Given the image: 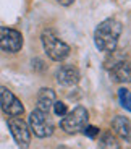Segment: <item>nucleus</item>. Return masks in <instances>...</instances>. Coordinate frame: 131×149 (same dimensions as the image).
<instances>
[{"label": "nucleus", "mask_w": 131, "mask_h": 149, "mask_svg": "<svg viewBox=\"0 0 131 149\" xmlns=\"http://www.w3.org/2000/svg\"><path fill=\"white\" fill-rule=\"evenodd\" d=\"M121 23L115 18H107L101 23L94 33L96 47L102 52H113L118 45V37L121 34Z\"/></svg>", "instance_id": "1"}, {"label": "nucleus", "mask_w": 131, "mask_h": 149, "mask_svg": "<svg viewBox=\"0 0 131 149\" xmlns=\"http://www.w3.org/2000/svg\"><path fill=\"white\" fill-rule=\"evenodd\" d=\"M42 45H44L45 54L52 58L53 62H62L70 55V45L55 34V31L45 29L42 33Z\"/></svg>", "instance_id": "2"}, {"label": "nucleus", "mask_w": 131, "mask_h": 149, "mask_svg": "<svg viewBox=\"0 0 131 149\" xmlns=\"http://www.w3.org/2000/svg\"><path fill=\"white\" fill-rule=\"evenodd\" d=\"M87 120H89L87 110L82 105H78V107H75L71 112H67L65 118L60 122V127L68 134H76L79 131H82V128L87 125Z\"/></svg>", "instance_id": "3"}, {"label": "nucleus", "mask_w": 131, "mask_h": 149, "mask_svg": "<svg viewBox=\"0 0 131 149\" xmlns=\"http://www.w3.org/2000/svg\"><path fill=\"white\" fill-rule=\"evenodd\" d=\"M53 120L49 115V112H41V110H33L29 115V130L33 131L37 138H47L53 133Z\"/></svg>", "instance_id": "4"}, {"label": "nucleus", "mask_w": 131, "mask_h": 149, "mask_svg": "<svg viewBox=\"0 0 131 149\" xmlns=\"http://www.w3.org/2000/svg\"><path fill=\"white\" fill-rule=\"evenodd\" d=\"M8 128H10V133L13 136V139L16 141V144L19 148L26 149L31 143V130L28 127V123L24 120L18 118V117H11L8 118Z\"/></svg>", "instance_id": "5"}, {"label": "nucleus", "mask_w": 131, "mask_h": 149, "mask_svg": "<svg viewBox=\"0 0 131 149\" xmlns=\"http://www.w3.org/2000/svg\"><path fill=\"white\" fill-rule=\"evenodd\" d=\"M23 47V36L11 28H0V49L8 54H16Z\"/></svg>", "instance_id": "6"}, {"label": "nucleus", "mask_w": 131, "mask_h": 149, "mask_svg": "<svg viewBox=\"0 0 131 149\" xmlns=\"http://www.w3.org/2000/svg\"><path fill=\"white\" fill-rule=\"evenodd\" d=\"M0 107L10 117H19L24 112L21 101L8 88H0Z\"/></svg>", "instance_id": "7"}, {"label": "nucleus", "mask_w": 131, "mask_h": 149, "mask_svg": "<svg viewBox=\"0 0 131 149\" xmlns=\"http://www.w3.org/2000/svg\"><path fill=\"white\" fill-rule=\"evenodd\" d=\"M79 78H81L79 70L73 65H63L57 71V81L62 86H75L79 83Z\"/></svg>", "instance_id": "8"}, {"label": "nucleus", "mask_w": 131, "mask_h": 149, "mask_svg": "<svg viewBox=\"0 0 131 149\" xmlns=\"http://www.w3.org/2000/svg\"><path fill=\"white\" fill-rule=\"evenodd\" d=\"M110 78L115 83H131V63L130 62H118L110 70Z\"/></svg>", "instance_id": "9"}, {"label": "nucleus", "mask_w": 131, "mask_h": 149, "mask_svg": "<svg viewBox=\"0 0 131 149\" xmlns=\"http://www.w3.org/2000/svg\"><path fill=\"white\" fill-rule=\"evenodd\" d=\"M55 93L50 88H42L37 94V110L41 112H50L53 102H55Z\"/></svg>", "instance_id": "10"}, {"label": "nucleus", "mask_w": 131, "mask_h": 149, "mask_svg": "<svg viewBox=\"0 0 131 149\" xmlns=\"http://www.w3.org/2000/svg\"><path fill=\"white\" fill-rule=\"evenodd\" d=\"M112 128L115 130V133L123 138L125 141H130L131 139V122L126 118V117H115L112 122Z\"/></svg>", "instance_id": "11"}, {"label": "nucleus", "mask_w": 131, "mask_h": 149, "mask_svg": "<svg viewBox=\"0 0 131 149\" xmlns=\"http://www.w3.org/2000/svg\"><path fill=\"white\" fill-rule=\"evenodd\" d=\"M99 148L101 149H120V143L116 136L110 131H105L99 139Z\"/></svg>", "instance_id": "12"}, {"label": "nucleus", "mask_w": 131, "mask_h": 149, "mask_svg": "<svg viewBox=\"0 0 131 149\" xmlns=\"http://www.w3.org/2000/svg\"><path fill=\"white\" fill-rule=\"evenodd\" d=\"M118 99H120L121 107H125L126 110H131V93L126 88H120L118 89Z\"/></svg>", "instance_id": "13"}, {"label": "nucleus", "mask_w": 131, "mask_h": 149, "mask_svg": "<svg viewBox=\"0 0 131 149\" xmlns=\"http://www.w3.org/2000/svg\"><path fill=\"white\" fill-rule=\"evenodd\" d=\"M52 109H53V112H55L57 115H60V117L67 115V104H65V102L55 101V102H53V105H52Z\"/></svg>", "instance_id": "14"}, {"label": "nucleus", "mask_w": 131, "mask_h": 149, "mask_svg": "<svg viewBox=\"0 0 131 149\" xmlns=\"http://www.w3.org/2000/svg\"><path fill=\"white\" fill-rule=\"evenodd\" d=\"M82 133L86 134L87 138H96L99 134V128L94 127V125H86V127L82 128Z\"/></svg>", "instance_id": "15"}, {"label": "nucleus", "mask_w": 131, "mask_h": 149, "mask_svg": "<svg viewBox=\"0 0 131 149\" xmlns=\"http://www.w3.org/2000/svg\"><path fill=\"white\" fill-rule=\"evenodd\" d=\"M60 5H63V7H70V5H73L76 2V0H57Z\"/></svg>", "instance_id": "16"}]
</instances>
